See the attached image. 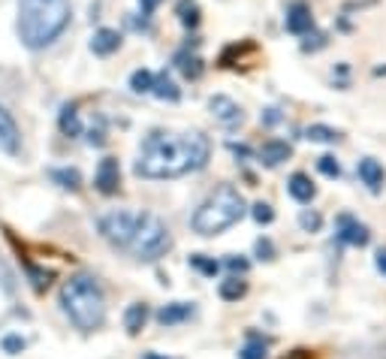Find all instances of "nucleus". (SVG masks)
<instances>
[{
  "label": "nucleus",
  "instance_id": "23",
  "mask_svg": "<svg viewBox=\"0 0 386 359\" xmlns=\"http://www.w3.org/2000/svg\"><path fill=\"white\" fill-rule=\"evenodd\" d=\"M305 136H308L311 142H326V145H332V142L341 139V130H335V127H326V124H311L308 130H305Z\"/></svg>",
  "mask_w": 386,
  "mask_h": 359
},
{
  "label": "nucleus",
  "instance_id": "19",
  "mask_svg": "<svg viewBox=\"0 0 386 359\" xmlns=\"http://www.w3.org/2000/svg\"><path fill=\"white\" fill-rule=\"evenodd\" d=\"M61 133L70 136V139L82 136V121H79L76 106H63V109H61Z\"/></svg>",
  "mask_w": 386,
  "mask_h": 359
},
{
  "label": "nucleus",
  "instance_id": "24",
  "mask_svg": "<svg viewBox=\"0 0 386 359\" xmlns=\"http://www.w3.org/2000/svg\"><path fill=\"white\" fill-rule=\"evenodd\" d=\"M265 351H269V344H265L260 335H251L247 344L238 351V359H265Z\"/></svg>",
  "mask_w": 386,
  "mask_h": 359
},
{
  "label": "nucleus",
  "instance_id": "5",
  "mask_svg": "<svg viewBox=\"0 0 386 359\" xmlns=\"http://www.w3.org/2000/svg\"><path fill=\"white\" fill-rule=\"evenodd\" d=\"M169 247H172V236L157 215H151V211L136 215V229H133L130 242H127V251H130L136 260H157Z\"/></svg>",
  "mask_w": 386,
  "mask_h": 359
},
{
  "label": "nucleus",
  "instance_id": "11",
  "mask_svg": "<svg viewBox=\"0 0 386 359\" xmlns=\"http://www.w3.org/2000/svg\"><path fill=\"white\" fill-rule=\"evenodd\" d=\"M18 145H22V133H18L13 115L0 106V151H3V154H18Z\"/></svg>",
  "mask_w": 386,
  "mask_h": 359
},
{
  "label": "nucleus",
  "instance_id": "17",
  "mask_svg": "<svg viewBox=\"0 0 386 359\" xmlns=\"http://www.w3.org/2000/svg\"><path fill=\"white\" fill-rule=\"evenodd\" d=\"M145 323H148V305L145 302H133L130 308H127V314H124V326H127V333L130 335H139Z\"/></svg>",
  "mask_w": 386,
  "mask_h": 359
},
{
  "label": "nucleus",
  "instance_id": "1",
  "mask_svg": "<svg viewBox=\"0 0 386 359\" xmlns=\"http://www.w3.org/2000/svg\"><path fill=\"white\" fill-rule=\"evenodd\" d=\"M211 158V142L202 133H151L142 142L139 160H136V176L148 181L181 178L187 172H196Z\"/></svg>",
  "mask_w": 386,
  "mask_h": 359
},
{
  "label": "nucleus",
  "instance_id": "18",
  "mask_svg": "<svg viewBox=\"0 0 386 359\" xmlns=\"http://www.w3.org/2000/svg\"><path fill=\"white\" fill-rule=\"evenodd\" d=\"M151 94L157 97V100H169V103H176V100L181 97V91L178 85L172 82L167 72H160V76H154V85H151Z\"/></svg>",
  "mask_w": 386,
  "mask_h": 359
},
{
  "label": "nucleus",
  "instance_id": "27",
  "mask_svg": "<svg viewBox=\"0 0 386 359\" xmlns=\"http://www.w3.org/2000/svg\"><path fill=\"white\" fill-rule=\"evenodd\" d=\"M190 266H193V269H199L202 275H208V278H215V275L220 272V263H217V260H211V257H206V254L190 257Z\"/></svg>",
  "mask_w": 386,
  "mask_h": 359
},
{
  "label": "nucleus",
  "instance_id": "12",
  "mask_svg": "<svg viewBox=\"0 0 386 359\" xmlns=\"http://www.w3.org/2000/svg\"><path fill=\"white\" fill-rule=\"evenodd\" d=\"M356 172H360V178H362V184L369 188L371 193H380V188H383V181H386V172H383V167L374 158H362L360 160V167H356Z\"/></svg>",
  "mask_w": 386,
  "mask_h": 359
},
{
  "label": "nucleus",
  "instance_id": "26",
  "mask_svg": "<svg viewBox=\"0 0 386 359\" xmlns=\"http://www.w3.org/2000/svg\"><path fill=\"white\" fill-rule=\"evenodd\" d=\"M151 85H154V72L151 70H136L130 76V88L136 94H151Z\"/></svg>",
  "mask_w": 386,
  "mask_h": 359
},
{
  "label": "nucleus",
  "instance_id": "34",
  "mask_svg": "<svg viewBox=\"0 0 386 359\" xmlns=\"http://www.w3.org/2000/svg\"><path fill=\"white\" fill-rule=\"evenodd\" d=\"M226 269L245 275V272H247V260H242V257H226Z\"/></svg>",
  "mask_w": 386,
  "mask_h": 359
},
{
  "label": "nucleus",
  "instance_id": "21",
  "mask_svg": "<svg viewBox=\"0 0 386 359\" xmlns=\"http://www.w3.org/2000/svg\"><path fill=\"white\" fill-rule=\"evenodd\" d=\"M52 181L61 184L63 190H79V188H82V176H79V169H72V167L52 169Z\"/></svg>",
  "mask_w": 386,
  "mask_h": 359
},
{
  "label": "nucleus",
  "instance_id": "33",
  "mask_svg": "<svg viewBox=\"0 0 386 359\" xmlns=\"http://www.w3.org/2000/svg\"><path fill=\"white\" fill-rule=\"evenodd\" d=\"M256 257H260V260H275V247H272L269 238H260V242H256Z\"/></svg>",
  "mask_w": 386,
  "mask_h": 359
},
{
  "label": "nucleus",
  "instance_id": "9",
  "mask_svg": "<svg viewBox=\"0 0 386 359\" xmlns=\"http://www.w3.org/2000/svg\"><path fill=\"white\" fill-rule=\"evenodd\" d=\"M287 31L290 33H308V31H314V15H311V9H308V3L305 0H296V3H290V9H287Z\"/></svg>",
  "mask_w": 386,
  "mask_h": 359
},
{
  "label": "nucleus",
  "instance_id": "16",
  "mask_svg": "<svg viewBox=\"0 0 386 359\" xmlns=\"http://www.w3.org/2000/svg\"><path fill=\"white\" fill-rule=\"evenodd\" d=\"M287 190H290V197L296 202H311V199H314V193H317V188L311 184V178L305 176V172H293L290 181H287Z\"/></svg>",
  "mask_w": 386,
  "mask_h": 359
},
{
  "label": "nucleus",
  "instance_id": "22",
  "mask_svg": "<svg viewBox=\"0 0 386 359\" xmlns=\"http://www.w3.org/2000/svg\"><path fill=\"white\" fill-rule=\"evenodd\" d=\"M220 299L224 302H238L247 293V284L242 278H226V281H220Z\"/></svg>",
  "mask_w": 386,
  "mask_h": 359
},
{
  "label": "nucleus",
  "instance_id": "38",
  "mask_svg": "<svg viewBox=\"0 0 386 359\" xmlns=\"http://www.w3.org/2000/svg\"><path fill=\"white\" fill-rule=\"evenodd\" d=\"M142 359H167V356H160V353H145Z\"/></svg>",
  "mask_w": 386,
  "mask_h": 359
},
{
  "label": "nucleus",
  "instance_id": "6",
  "mask_svg": "<svg viewBox=\"0 0 386 359\" xmlns=\"http://www.w3.org/2000/svg\"><path fill=\"white\" fill-rule=\"evenodd\" d=\"M136 229V215L133 211H124V208H115V211H106L103 217H100V233L109 245L115 247H127Z\"/></svg>",
  "mask_w": 386,
  "mask_h": 359
},
{
  "label": "nucleus",
  "instance_id": "31",
  "mask_svg": "<svg viewBox=\"0 0 386 359\" xmlns=\"http://www.w3.org/2000/svg\"><path fill=\"white\" fill-rule=\"evenodd\" d=\"M27 275H31L36 290H45L52 284V272H43V269H36V266H27Z\"/></svg>",
  "mask_w": 386,
  "mask_h": 359
},
{
  "label": "nucleus",
  "instance_id": "3",
  "mask_svg": "<svg viewBox=\"0 0 386 359\" xmlns=\"http://www.w3.org/2000/svg\"><path fill=\"white\" fill-rule=\"evenodd\" d=\"M61 305L82 333H94L106 323V299L94 275H72L61 287Z\"/></svg>",
  "mask_w": 386,
  "mask_h": 359
},
{
  "label": "nucleus",
  "instance_id": "4",
  "mask_svg": "<svg viewBox=\"0 0 386 359\" xmlns=\"http://www.w3.org/2000/svg\"><path fill=\"white\" fill-rule=\"evenodd\" d=\"M242 217H245L242 193H238L233 184H220V188L193 211L190 227H193V233H199V236H220L224 229L238 224Z\"/></svg>",
  "mask_w": 386,
  "mask_h": 359
},
{
  "label": "nucleus",
  "instance_id": "14",
  "mask_svg": "<svg viewBox=\"0 0 386 359\" xmlns=\"http://www.w3.org/2000/svg\"><path fill=\"white\" fill-rule=\"evenodd\" d=\"M118 45H121V33L112 31V27H100L94 33V40H91V52L100 54V58H106V54L118 52Z\"/></svg>",
  "mask_w": 386,
  "mask_h": 359
},
{
  "label": "nucleus",
  "instance_id": "13",
  "mask_svg": "<svg viewBox=\"0 0 386 359\" xmlns=\"http://www.w3.org/2000/svg\"><path fill=\"white\" fill-rule=\"evenodd\" d=\"M193 317V305L190 302H169L157 311V323L163 326H176V323H185V320Z\"/></svg>",
  "mask_w": 386,
  "mask_h": 359
},
{
  "label": "nucleus",
  "instance_id": "36",
  "mask_svg": "<svg viewBox=\"0 0 386 359\" xmlns=\"http://www.w3.org/2000/svg\"><path fill=\"white\" fill-rule=\"evenodd\" d=\"M374 266H378V272L386 278V251H378V257H374Z\"/></svg>",
  "mask_w": 386,
  "mask_h": 359
},
{
  "label": "nucleus",
  "instance_id": "2",
  "mask_svg": "<svg viewBox=\"0 0 386 359\" xmlns=\"http://www.w3.org/2000/svg\"><path fill=\"white\" fill-rule=\"evenodd\" d=\"M70 24V0H22L18 36L27 49H45Z\"/></svg>",
  "mask_w": 386,
  "mask_h": 359
},
{
  "label": "nucleus",
  "instance_id": "30",
  "mask_svg": "<svg viewBox=\"0 0 386 359\" xmlns=\"http://www.w3.org/2000/svg\"><path fill=\"white\" fill-rule=\"evenodd\" d=\"M251 215H254V220H256V224H263V227H265V224H272V220H275V211H272V206H269V202H256Z\"/></svg>",
  "mask_w": 386,
  "mask_h": 359
},
{
  "label": "nucleus",
  "instance_id": "37",
  "mask_svg": "<svg viewBox=\"0 0 386 359\" xmlns=\"http://www.w3.org/2000/svg\"><path fill=\"white\" fill-rule=\"evenodd\" d=\"M287 359H314V353L311 351H293V353H287Z\"/></svg>",
  "mask_w": 386,
  "mask_h": 359
},
{
  "label": "nucleus",
  "instance_id": "29",
  "mask_svg": "<svg viewBox=\"0 0 386 359\" xmlns=\"http://www.w3.org/2000/svg\"><path fill=\"white\" fill-rule=\"evenodd\" d=\"M299 224H302V229H308V233H317V229L320 227H323V217H320L317 215V211H302V215H299Z\"/></svg>",
  "mask_w": 386,
  "mask_h": 359
},
{
  "label": "nucleus",
  "instance_id": "28",
  "mask_svg": "<svg viewBox=\"0 0 386 359\" xmlns=\"http://www.w3.org/2000/svg\"><path fill=\"white\" fill-rule=\"evenodd\" d=\"M317 169L323 172L326 178H338V176H341V167H338V160L332 158V154H323V158L317 160Z\"/></svg>",
  "mask_w": 386,
  "mask_h": 359
},
{
  "label": "nucleus",
  "instance_id": "15",
  "mask_svg": "<svg viewBox=\"0 0 386 359\" xmlns=\"http://www.w3.org/2000/svg\"><path fill=\"white\" fill-rule=\"evenodd\" d=\"M287 158H290V145L284 139H272V142H265L260 148V163H263V167H269V169L281 167Z\"/></svg>",
  "mask_w": 386,
  "mask_h": 359
},
{
  "label": "nucleus",
  "instance_id": "25",
  "mask_svg": "<svg viewBox=\"0 0 386 359\" xmlns=\"http://www.w3.org/2000/svg\"><path fill=\"white\" fill-rule=\"evenodd\" d=\"M178 70L185 72L187 79H199V76H202V61L196 58V54L181 52V54H178Z\"/></svg>",
  "mask_w": 386,
  "mask_h": 359
},
{
  "label": "nucleus",
  "instance_id": "20",
  "mask_svg": "<svg viewBox=\"0 0 386 359\" xmlns=\"http://www.w3.org/2000/svg\"><path fill=\"white\" fill-rule=\"evenodd\" d=\"M176 13H178V22L185 27H190V31L199 24V3H196V0H178Z\"/></svg>",
  "mask_w": 386,
  "mask_h": 359
},
{
  "label": "nucleus",
  "instance_id": "8",
  "mask_svg": "<svg viewBox=\"0 0 386 359\" xmlns=\"http://www.w3.org/2000/svg\"><path fill=\"white\" fill-rule=\"evenodd\" d=\"M94 184L100 193H106V197H112L121 188V167H118L115 158H103L97 167V176H94Z\"/></svg>",
  "mask_w": 386,
  "mask_h": 359
},
{
  "label": "nucleus",
  "instance_id": "35",
  "mask_svg": "<svg viewBox=\"0 0 386 359\" xmlns=\"http://www.w3.org/2000/svg\"><path fill=\"white\" fill-rule=\"evenodd\" d=\"M160 0H139V6H142V15H151L154 9H157Z\"/></svg>",
  "mask_w": 386,
  "mask_h": 359
},
{
  "label": "nucleus",
  "instance_id": "32",
  "mask_svg": "<svg viewBox=\"0 0 386 359\" xmlns=\"http://www.w3.org/2000/svg\"><path fill=\"white\" fill-rule=\"evenodd\" d=\"M0 347H3V353H22L24 351V347H27V342H24V338L22 335H6L3 338V342H0Z\"/></svg>",
  "mask_w": 386,
  "mask_h": 359
},
{
  "label": "nucleus",
  "instance_id": "10",
  "mask_svg": "<svg viewBox=\"0 0 386 359\" xmlns=\"http://www.w3.org/2000/svg\"><path fill=\"white\" fill-rule=\"evenodd\" d=\"M208 109H211V115H215L220 124H226V127H236L238 121H242V109H238V103H236V100H229V97H224V94L211 97Z\"/></svg>",
  "mask_w": 386,
  "mask_h": 359
},
{
  "label": "nucleus",
  "instance_id": "7",
  "mask_svg": "<svg viewBox=\"0 0 386 359\" xmlns=\"http://www.w3.org/2000/svg\"><path fill=\"white\" fill-rule=\"evenodd\" d=\"M335 238L341 245H350V247H365L371 242V233H369V227L360 224L353 215H341L335 224Z\"/></svg>",
  "mask_w": 386,
  "mask_h": 359
}]
</instances>
